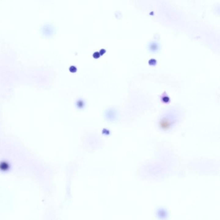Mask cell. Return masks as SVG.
Returning a JSON list of instances; mask_svg holds the SVG:
<instances>
[{
  "mask_svg": "<svg viewBox=\"0 0 220 220\" xmlns=\"http://www.w3.org/2000/svg\"><path fill=\"white\" fill-rule=\"evenodd\" d=\"M182 114L181 110L178 107H173L168 109L159 118L157 123L160 128L163 130L172 128L181 119Z\"/></svg>",
  "mask_w": 220,
  "mask_h": 220,
  "instance_id": "obj_1",
  "label": "cell"
},
{
  "mask_svg": "<svg viewBox=\"0 0 220 220\" xmlns=\"http://www.w3.org/2000/svg\"><path fill=\"white\" fill-rule=\"evenodd\" d=\"M149 51L152 53H156L160 50V46L158 42L156 41H153L149 44L148 46Z\"/></svg>",
  "mask_w": 220,
  "mask_h": 220,
  "instance_id": "obj_2",
  "label": "cell"
},
{
  "mask_svg": "<svg viewBox=\"0 0 220 220\" xmlns=\"http://www.w3.org/2000/svg\"><path fill=\"white\" fill-rule=\"evenodd\" d=\"M160 98L161 101L163 103L167 104L170 103V97L168 96L166 92H164L161 95Z\"/></svg>",
  "mask_w": 220,
  "mask_h": 220,
  "instance_id": "obj_3",
  "label": "cell"
},
{
  "mask_svg": "<svg viewBox=\"0 0 220 220\" xmlns=\"http://www.w3.org/2000/svg\"><path fill=\"white\" fill-rule=\"evenodd\" d=\"M148 64L151 66H156V64H157V61L155 59H150L148 61Z\"/></svg>",
  "mask_w": 220,
  "mask_h": 220,
  "instance_id": "obj_4",
  "label": "cell"
},
{
  "mask_svg": "<svg viewBox=\"0 0 220 220\" xmlns=\"http://www.w3.org/2000/svg\"><path fill=\"white\" fill-rule=\"evenodd\" d=\"M70 70L71 72H74L76 71V70H77V69H76V68L75 67L72 66L70 68Z\"/></svg>",
  "mask_w": 220,
  "mask_h": 220,
  "instance_id": "obj_5",
  "label": "cell"
},
{
  "mask_svg": "<svg viewBox=\"0 0 220 220\" xmlns=\"http://www.w3.org/2000/svg\"><path fill=\"white\" fill-rule=\"evenodd\" d=\"M94 58H99V57H100V54H99V53H96L94 54Z\"/></svg>",
  "mask_w": 220,
  "mask_h": 220,
  "instance_id": "obj_6",
  "label": "cell"
}]
</instances>
